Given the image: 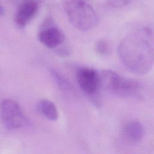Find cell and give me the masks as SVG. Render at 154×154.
<instances>
[{"instance_id": "6da1fadb", "label": "cell", "mask_w": 154, "mask_h": 154, "mask_svg": "<svg viewBox=\"0 0 154 154\" xmlns=\"http://www.w3.org/2000/svg\"><path fill=\"white\" fill-rule=\"evenodd\" d=\"M147 31L136 32L125 37L120 42L117 53L123 66L132 73H148L154 64V51Z\"/></svg>"}, {"instance_id": "7a4b0ae2", "label": "cell", "mask_w": 154, "mask_h": 154, "mask_svg": "<svg viewBox=\"0 0 154 154\" xmlns=\"http://www.w3.org/2000/svg\"><path fill=\"white\" fill-rule=\"evenodd\" d=\"M62 5L70 22L76 29L86 31L97 25L94 10L84 0H63Z\"/></svg>"}, {"instance_id": "3957f363", "label": "cell", "mask_w": 154, "mask_h": 154, "mask_svg": "<svg viewBox=\"0 0 154 154\" xmlns=\"http://www.w3.org/2000/svg\"><path fill=\"white\" fill-rule=\"evenodd\" d=\"M100 87L119 96H135L141 88L137 81L124 77L111 70H103L100 73Z\"/></svg>"}, {"instance_id": "277c9868", "label": "cell", "mask_w": 154, "mask_h": 154, "mask_svg": "<svg viewBox=\"0 0 154 154\" xmlns=\"http://www.w3.org/2000/svg\"><path fill=\"white\" fill-rule=\"evenodd\" d=\"M0 118L4 126L9 129L21 128L25 122V116L17 103L6 99L0 105Z\"/></svg>"}, {"instance_id": "5b68a950", "label": "cell", "mask_w": 154, "mask_h": 154, "mask_svg": "<svg viewBox=\"0 0 154 154\" xmlns=\"http://www.w3.org/2000/svg\"><path fill=\"white\" fill-rule=\"evenodd\" d=\"M76 79L81 90L88 95L95 94L100 87V73L92 68L79 69L76 72Z\"/></svg>"}, {"instance_id": "8992f818", "label": "cell", "mask_w": 154, "mask_h": 154, "mask_svg": "<svg viewBox=\"0 0 154 154\" xmlns=\"http://www.w3.org/2000/svg\"><path fill=\"white\" fill-rule=\"evenodd\" d=\"M38 38L43 45L49 48L57 47L65 40L63 31L52 25H45L39 32Z\"/></svg>"}, {"instance_id": "52a82bcc", "label": "cell", "mask_w": 154, "mask_h": 154, "mask_svg": "<svg viewBox=\"0 0 154 154\" xmlns=\"http://www.w3.org/2000/svg\"><path fill=\"white\" fill-rule=\"evenodd\" d=\"M121 134L126 143L135 144L143 139L144 135V128L140 122L132 120L123 125Z\"/></svg>"}, {"instance_id": "ba28073f", "label": "cell", "mask_w": 154, "mask_h": 154, "mask_svg": "<svg viewBox=\"0 0 154 154\" xmlns=\"http://www.w3.org/2000/svg\"><path fill=\"white\" fill-rule=\"evenodd\" d=\"M38 10L37 4L32 0H25L18 8L14 16L16 24L23 28L35 16Z\"/></svg>"}, {"instance_id": "9c48e42d", "label": "cell", "mask_w": 154, "mask_h": 154, "mask_svg": "<svg viewBox=\"0 0 154 154\" xmlns=\"http://www.w3.org/2000/svg\"><path fill=\"white\" fill-rule=\"evenodd\" d=\"M38 111L48 119L52 121L58 118V112L55 105L49 100H41L37 104Z\"/></svg>"}, {"instance_id": "30bf717a", "label": "cell", "mask_w": 154, "mask_h": 154, "mask_svg": "<svg viewBox=\"0 0 154 154\" xmlns=\"http://www.w3.org/2000/svg\"><path fill=\"white\" fill-rule=\"evenodd\" d=\"M95 49L96 52L101 55H106L108 54L110 51L108 43L103 40H100L96 43Z\"/></svg>"}, {"instance_id": "8fae6325", "label": "cell", "mask_w": 154, "mask_h": 154, "mask_svg": "<svg viewBox=\"0 0 154 154\" xmlns=\"http://www.w3.org/2000/svg\"><path fill=\"white\" fill-rule=\"evenodd\" d=\"M132 0H109V4L113 7H122L129 4Z\"/></svg>"}, {"instance_id": "7c38bea8", "label": "cell", "mask_w": 154, "mask_h": 154, "mask_svg": "<svg viewBox=\"0 0 154 154\" xmlns=\"http://www.w3.org/2000/svg\"><path fill=\"white\" fill-rule=\"evenodd\" d=\"M4 13H5V11H4V8L0 5V17L4 16Z\"/></svg>"}, {"instance_id": "4fadbf2b", "label": "cell", "mask_w": 154, "mask_h": 154, "mask_svg": "<svg viewBox=\"0 0 154 154\" xmlns=\"http://www.w3.org/2000/svg\"><path fill=\"white\" fill-rule=\"evenodd\" d=\"M24 1H25V0H24Z\"/></svg>"}]
</instances>
